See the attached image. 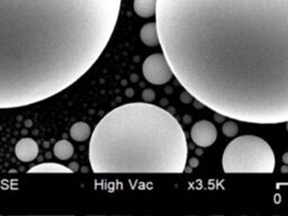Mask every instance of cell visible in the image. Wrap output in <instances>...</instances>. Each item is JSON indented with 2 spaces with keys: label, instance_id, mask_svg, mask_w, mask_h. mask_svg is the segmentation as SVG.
<instances>
[{
  "label": "cell",
  "instance_id": "1",
  "mask_svg": "<svg viewBox=\"0 0 288 216\" xmlns=\"http://www.w3.org/2000/svg\"><path fill=\"white\" fill-rule=\"evenodd\" d=\"M155 19L198 103L244 123L288 122V0H157Z\"/></svg>",
  "mask_w": 288,
  "mask_h": 216
},
{
  "label": "cell",
  "instance_id": "2",
  "mask_svg": "<svg viewBox=\"0 0 288 216\" xmlns=\"http://www.w3.org/2000/svg\"><path fill=\"white\" fill-rule=\"evenodd\" d=\"M122 0H0V109L76 83L106 48Z\"/></svg>",
  "mask_w": 288,
  "mask_h": 216
},
{
  "label": "cell",
  "instance_id": "3",
  "mask_svg": "<svg viewBox=\"0 0 288 216\" xmlns=\"http://www.w3.org/2000/svg\"><path fill=\"white\" fill-rule=\"evenodd\" d=\"M187 155L186 134L178 119L150 103L114 108L90 136L95 173H181Z\"/></svg>",
  "mask_w": 288,
  "mask_h": 216
},
{
  "label": "cell",
  "instance_id": "4",
  "mask_svg": "<svg viewBox=\"0 0 288 216\" xmlns=\"http://www.w3.org/2000/svg\"><path fill=\"white\" fill-rule=\"evenodd\" d=\"M222 167L225 173H273L276 158L268 142L254 135H243L228 144Z\"/></svg>",
  "mask_w": 288,
  "mask_h": 216
},
{
  "label": "cell",
  "instance_id": "5",
  "mask_svg": "<svg viewBox=\"0 0 288 216\" xmlns=\"http://www.w3.org/2000/svg\"><path fill=\"white\" fill-rule=\"evenodd\" d=\"M143 77L152 84H164L170 81L173 73L163 53H154L147 57L142 64Z\"/></svg>",
  "mask_w": 288,
  "mask_h": 216
},
{
  "label": "cell",
  "instance_id": "6",
  "mask_svg": "<svg viewBox=\"0 0 288 216\" xmlns=\"http://www.w3.org/2000/svg\"><path fill=\"white\" fill-rule=\"evenodd\" d=\"M190 137L192 142L200 146L208 148L217 139V129L216 126L208 120H199L194 124L190 132Z\"/></svg>",
  "mask_w": 288,
  "mask_h": 216
},
{
  "label": "cell",
  "instance_id": "7",
  "mask_svg": "<svg viewBox=\"0 0 288 216\" xmlns=\"http://www.w3.org/2000/svg\"><path fill=\"white\" fill-rule=\"evenodd\" d=\"M40 149L35 141L30 137L19 140L15 145V155L21 162H30L38 155Z\"/></svg>",
  "mask_w": 288,
  "mask_h": 216
},
{
  "label": "cell",
  "instance_id": "8",
  "mask_svg": "<svg viewBox=\"0 0 288 216\" xmlns=\"http://www.w3.org/2000/svg\"><path fill=\"white\" fill-rule=\"evenodd\" d=\"M28 173H72L73 170L66 165L54 162H46L34 165L28 169Z\"/></svg>",
  "mask_w": 288,
  "mask_h": 216
},
{
  "label": "cell",
  "instance_id": "9",
  "mask_svg": "<svg viewBox=\"0 0 288 216\" xmlns=\"http://www.w3.org/2000/svg\"><path fill=\"white\" fill-rule=\"evenodd\" d=\"M140 37L142 43H144L147 46H158L160 45L159 36H158L157 23H147L144 26H142L140 31Z\"/></svg>",
  "mask_w": 288,
  "mask_h": 216
},
{
  "label": "cell",
  "instance_id": "10",
  "mask_svg": "<svg viewBox=\"0 0 288 216\" xmlns=\"http://www.w3.org/2000/svg\"><path fill=\"white\" fill-rule=\"evenodd\" d=\"M157 0H134L133 8L135 14L143 18H149L155 15Z\"/></svg>",
  "mask_w": 288,
  "mask_h": 216
},
{
  "label": "cell",
  "instance_id": "11",
  "mask_svg": "<svg viewBox=\"0 0 288 216\" xmlns=\"http://www.w3.org/2000/svg\"><path fill=\"white\" fill-rule=\"evenodd\" d=\"M70 136L77 142H83L91 136L90 126L85 122H77L71 126Z\"/></svg>",
  "mask_w": 288,
  "mask_h": 216
},
{
  "label": "cell",
  "instance_id": "12",
  "mask_svg": "<svg viewBox=\"0 0 288 216\" xmlns=\"http://www.w3.org/2000/svg\"><path fill=\"white\" fill-rule=\"evenodd\" d=\"M73 145L68 140H60L54 144L53 153L59 160H69L73 155Z\"/></svg>",
  "mask_w": 288,
  "mask_h": 216
},
{
  "label": "cell",
  "instance_id": "13",
  "mask_svg": "<svg viewBox=\"0 0 288 216\" xmlns=\"http://www.w3.org/2000/svg\"><path fill=\"white\" fill-rule=\"evenodd\" d=\"M222 132L224 135H226L228 137H234L235 135H238L239 127L235 122L228 120V122H225V123L223 124Z\"/></svg>",
  "mask_w": 288,
  "mask_h": 216
},
{
  "label": "cell",
  "instance_id": "14",
  "mask_svg": "<svg viewBox=\"0 0 288 216\" xmlns=\"http://www.w3.org/2000/svg\"><path fill=\"white\" fill-rule=\"evenodd\" d=\"M154 97H155V93H154L153 90H151V89H147V90H144V91L142 93V98L144 99L145 103H150V101H152V100L154 99Z\"/></svg>",
  "mask_w": 288,
  "mask_h": 216
},
{
  "label": "cell",
  "instance_id": "15",
  "mask_svg": "<svg viewBox=\"0 0 288 216\" xmlns=\"http://www.w3.org/2000/svg\"><path fill=\"white\" fill-rule=\"evenodd\" d=\"M192 96L188 93V91H186V90L180 95V99H181V101L183 104H189L190 101H192Z\"/></svg>",
  "mask_w": 288,
  "mask_h": 216
},
{
  "label": "cell",
  "instance_id": "16",
  "mask_svg": "<svg viewBox=\"0 0 288 216\" xmlns=\"http://www.w3.org/2000/svg\"><path fill=\"white\" fill-rule=\"evenodd\" d=\"M198 165H199V161H198V159H196V158H192V159H189V165H190L192 168H196V167H198Z\"/></svg>",
  "mask_w": 288,
  "mask_h": 216
},
{
  "label": "cell",
  "instance_id": "17",
  "mask_svg": "<svg viewBox=\"0 0 288 216\" xmlns=\"http://www.w3.org/2000/svg\"><path fill=\"white\" fill-rule=\"evenodd\" d=\"M215 119L217 120V122H219V123H222L223 120L225 119V116H223L222 114H218V113H216L215 114Z\"/></svg>",
  "mask_w": 288,
  "mask_h": 216
},
{
  "label": "cell",
  "instance_id": "18",
  "mask_svg": "<svg viewBox=\"0 0 288 216\" xmlns=\"http://www.w3.org/2000/svg\"><path fill=\"white\" fill-rule=\"evenodd\" d=\"M283 162L285 163V165H288V152H286V153H284L283 154Z\"/></svg>",
  "mask_w": 288,
  "mask_h": 216
},
{
  "label": "cell",
  "instance_id": "19",
  "mask_svg": "<svg viewBox=\"0 0 288 216\" xmlns=\"http://www.w3.org/2000/svg\"><path fill=\"white\" fill-rule=\"evenodd\" d=\"M280 170H281V172H283V173H287V172H288V167H287V165H283V167L280 168Z\"/></svg>",
  "mask_w": 288,
  "mask_h": 216
},
{
  "label": "cell",
  "instance_id": "20",
  "mask_svg": "<svg viewBox=\"0 0 288 216\" xmlns=\"http://www.w3.org/2000/svg\"><path fill=\"white\" fill-rule=\"evenodd\" d=\"M185 171L190 173V172L192 171V167H185Z\"/></svg>",
  "mask_w": 288,
  "mask_h": 216
},
{
  "label": "cell",
  "instance_id": "21",
  "mask_svg": "<svg viewBox=\"0 0 288 216\" xmlns=\"http://www.w3.org/2000/svg\"><path fill=\"white\" fill-rule=\"evenodd\" d=\"M286 129H287V132H288V122H286Z\"/></svg>",
  "mask_w": 288,
  "mask_h": 216
}]
</instances>
